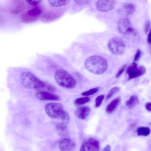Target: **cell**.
<instances>
[{
	"label": "cell",
	"mask_w": 151,
	"mask_h": 151,
	"mask_svg": "<svg viewBox=\"0 0 151 151\" xmlns=\"http://www.w3.org/2000/svg\"><path fill=\"white\" fill-rule=\"evenodd\" d=\"M22 85L27 88L41 89L50 92H54L55 87L52 85L38 78L31 72L25 71L22 73L20 76Z\"/></svg>",
	"instance_id": "cell-1"
},
{
	"label": "cell",
	"mask_w": 151,
	"mask_h": 151,
	"mask_svg": "<svg viewBox=\"0 0 151 151\" xmlns=\"http://www.w3.org/2000/svg\"><path fill=\"white\" fill-rule=\"evenodd\" d=\"M86 68L90 72L96 75L101 74L108 67L106 60L104 57L94 55L88 57L85 62Z\"/></svg>",
	"instance_id": "cell-2"
},
{
	"label": "cell",
	"mask_w": 151,
	"mask_h": 151,
	"mask_svg": "<svg viewBox=\"0 0 151 151\" xmlns=\"http://www.w3.org/2000/svg\"><path fill=\"white\" fill-rule=\"evenodd\" d=\"M45 110L47 114L50 117L60 120L66 124L69 121L70 117L65 110L63 105L60 103L50 102L45 106Z\"/></svg>",
	"instance_id": "cell-3"
},
{
	"label": "cell",
	"mask_w": 151,
	"mask_h": 151,
	"mask_svg": "<svg viewBox=\"0 0 151 151\" xmlns=\"http://www.w3.org/2000/svg\"><path fill=\"white\" fill-rule=\"evenodd\" d=\"M54 78L59 86L64 88H73L76 85L75 79L67 71L63 69H59L56 71Z\"/></svg>",
	"instance_id": "cell-4"
},
{
	"label": "cell",
	"mask_w": 151,
	"mask_h": 151,
	"mask_svg": "<svg viewBox=\"0 0 151 151\" xmlns=\"http://www.w3.org/2000/svg\"><path fill=\"white\" fill-rule=\"evenodd\" d=\"M22 14L20 16L22 21L25 23H30L37 21L42 12V8L40 6H34Z\"/></svg>",
	"instance_id": "cell-5"
},
{
	"label": "cell",
	"mask_w": 151,
	"mask_h": 151,
	"mask_svg": "<svg viewBox=\"0 0 151 151\" xmlns=\"http://www.w3.org/2000/svg\"><path fill=\"white\" fill-rule=\"evenodd\" d=\"M108 47L109 50L112 53L116 55L123 54L126 48L124 41L118 37L111 38L108 42Z\"/></svg>",
	"instance_id": "cell-6"
},
{
	"label": "cell",
	"mask_w": 151,
	"mask_h": 151,
	"mask_svg": "<svg viewBox=\"0 0 151 151\" xmlns=\"http://www.w3.org/2000/svg\"><path fill=\"white\" fill-rule=\"evenodd\" d=\"M117 28L119 32L122 34L136 36L137 34V32L132 27L130 20L127 18L120 19L117 22Z\"/></svg>",
	"instance_id": "cell-7"
},
{
	"label": "cell",
	"mask_w": 151,
	"mask_h": 151,
	"mask_svg": "<svg viewBox=\"0 0 151 151\" xmlns=\"http://www.w3.org/2000/svg\"><path fill=\"white\" fill-rule=\"evenodd\" d=\"M146 69L145 67L140 66L137 67V64L133 62L127 68L126 72L128 74V80L135 78L143 75L145 73Z\"/></svg>",
	"instance_id": "cell-8"
},
{
	"label": "cell",
	"mask_w": 151,
	"mask_h": 151,
	"mask_svg": "<svg viewBox=\"0 0 151 151\" xmlns=\"http://www.w3.org/2000/svg\"><path fill=\"white\" fill-rule=\"evenodd\" d=\"M115 4L114 0H98L96 2V6L99 11L106 12L112 10Z\"/></svg>",
	"instance_id": "cell-9"
},
{
	"label": "cell",
	"mask_w": 151,
	"mask_h": 151,
	"mask_svg": "<svg viewBox=\"0 0 151 151\" xmlns=\"http://www.w3.org/2000/svg\"><path fill=\"white\" fill-rule=\"evenodd\" d=\"M59 147L60 150L62 151H72L75 149L76 144L70 138H65L60 141Z\"/></svg>",
	"instance_id": "cell-10"
},
{
	"label": "cell",
	"mask_w": 151,
	"mask_h": 151,
	"mask_svg": "<svg viewBox=\"0 0 151 151\" xmlns=\"http://www.w3.org/2000/svg\"><path fill=\"white\" fill-rule=\"evenodd\" d=\"M36 96L38 99L42 101H58L59 96L52 93L46 91H41L37 93Z\"/></svg>",
	"instance_id": "cell-11"
},
{
	"label": "cell",
	"mask_w": 151,
	"mask_h": 151,
	"mask_svg": "<svg viewBox=\"0 0 151 151\" xmlns=\"http://www.w3.org/2000/svg\"><path fill=\"white\" fill-rule=\"evenodd\" d=\"M90 109L88 107L83 106L77 109L75 112V114L77 117L81 119H86L90 113Z\"/></svg>",
	"instance_id": "cell-12"
},
{
	"label": "cell",
	"mask_w": 151,
	"mask_h": 151,
	"mask_svg": "<svg viewBox=\"0 0 151 151\" xmlns=\"http://www.w3.org/2000/svg\"><path fill=\"white\" fill-rule=\"evenodd\" d=\"M86 146L88 151H98L99 148V143L96 139L94 138H90L86 143Z\"/></svg>",
	"instance_id": "cell-13"
},
{
	"label": "cell",
	"mask_w": 151,
	"mask_h": 151,
	"mask_svg": "<svg viewBox=\"0 0 151 151\" xmlns=\"http://www.w3.org/2000/svg\"><path fill=\"white\" fill-rule=\"evenodd\" d=\"M66 124L62 122L58 123L56 124L57 132L60 135L64 137L68 136L69 132Z\"/></svg>",
	"instance_id": "cell-14"
},
{
	"label": "cell",
	"mask_w": 151,
	"mask_h": 151,
	"mask_svg": "<svg viewBox=\"0 0 151 151\" xmlns=\"http://www.w3.org/2000/svg\"><path fill=\"white\" fill-rule=\"evenodd\" d=\"M120 10L127 16L133 14L135 11V6L132 3H126L123 4Z\"/></svg>",
	"instance_id": "cell-15"
},
{
	"label": "cell",
	"mask_w": 151,
	"mask_h": 151,
	"mask_svg": "<svg viewBox=\"0 0 151 151\" xmlns=\"http://www.w3.org/2000/svg\"><path fill=\"white\" fill-rule=\"evenodd\" d=\"M121 101V98L118 97L111 101L107 106L106 111L107 113H112L118 107Z\"/></svg>",
	"instance_id": "cell-16"
},
{
	"label": "cell",
	"mask_w": 151,
	"mask_h": 151,
	"mask_svg": "<svg viewBox=\"0 0 151 151\" xmlns=\"http://www.w3.org/2000/svg\"><path fill=\"white\" fill-rule=\"evenodd\" d=\"M139 103V99L135 95H132L129 100L125 103L126 105L129 108H132L137 105Z\"/></svg>",
	"instance_id": "cell-17"
},
{
	"label": "cell",
	"mask_w": 151,
	"mask_h": 151,
	"mask_svg": "<svg viewBox=\"0 0 151 151\" xmlns=\"http://www.w3.org/2000/svg\"><path fill=\"white\" fill-rule=\"evenodd\" d=\"M58 16V14L55 12H49L44 14L41 19L44 22H49L56 19Z\"/></svg>",
	"instance_id": "cell-18"
},
{
	"label": "cell",
	"mask_w": 151,
	"mask_h": 151,
	"mask_svg": "<svg viewBox=\"0 0 151 151\" xmlns=\"http://www.w3.org/2000/svg\"><path fill=\"white\" fill-rule=\"evenodd\" d=\"M70 0H48L49 4L53 7H60L68 3Z\"/></svg>",
	"instance_id": "cell-19"
},
{
	"label": "cell",
	"mask_w": 151,
	"mask_h": 151,
	"mask_svg": "<svg viewBox=\"0 0 151 151\" xmlns=\"http://www.w3.org/2000/svg\"><path fill=\"white\" fill-rule=\"evenodd\" d=\"M137 132L139 136H147L150 134V130L148 127H141L137 129Z\"/></svg>",
	"instance_id": "cell-20"
},
{
	"label": "cell",
	"mask_w": 151,
	"mask_h": 151,
	"mask_svg": "<svg viewBox=\"0 0 151 151\" xmlns=\"http://www.w3.org/2000/svg\"><path fill=\"white\" fill-rule=\"evenodd\" d=\"M90 100V99L88 97H81L76 99L74 104L76 106H81L89 102Z\"/></svg>",
	"instance_id": "cell-21"
},
{
	"label": "cell",
	"mask_w": 151,
	"mask_h": 151,
	"mask_svg": "<svg viewBox=\"0 0 151 151\" xmlns=\"http://www.w3.org/2000/svg\"><path fill=\"white\" fill-rule=\"evenodd\" d=\"M119 90L120 88L117 86H115L112 88L107 93L106 97V100H108L114 95L118 93Z\"/></svg>",
	"instance_id": "cell-22"
},
{
	"label": "cell",
	"mask_w": 151,
	"mask_h": 151,
	"mask_svg": "<svg viewBox=\"0 0 151 151\" xmlns=\"http://www.w3.org/2000/svg\"><path fill=\"white\" fill-rule=\"evenodd\" d=\"M99 87L92 88L87 91L82 93L81 94L83 96H88L93 94L96 93L99 90Z\"/></svg>",
	"instance_id": "cell-23"
},
{
	"label": "cell",
	"mask_w": 151,
	"mask_h": 151,
	"mask_svg": "<svg viewBox=\"0 0 151 151\" xmlns=\"http://www.w3.org/2000/svg\"><path fill=\"white\" fill-rule=\"evenodd\" d=\"M104 97V95H101L97 97L95 100V106L96 107H98L100 105Z\"/></svg>",
	"instance_id": "cell-24"
},
{
	"label": "cell",
	"mask_w": 151,
	"mask_h": 151,
	"mask_svg": "<svg viewBox=\"0 0 151 151\" xmlns=\"http://www.w3.org/2000/svg\"><path fill=\"white\" fill-rule=\"evenodd\" d=\"M42 0H25L29 4L34 6L39 5L42 2Z\"/></svg>",
	"instance_id": "cell-25"
},
{
	"label": "cell",
	"mask_w": 151,
	"mask_h": 151,
	"mask_svg": "<svg viewBox=\"0 0 151 151\" xmlns=\"http://www.w3.org/2000/svg\"><path fill=\"white\" fill-rule=\"evenodd\" d=\"M92 0H74L77 4L80 5H85L88 4Z\"/></svg>",
	"instance_id": "cell-26"
},
{
	"label": "cell",
	"mask_w": 151,
	"mask_h": 151,
	"mask_svg": "<svg viewBox=\"0 0 151 151\" xmlns=\"http://www.w3.org/2000/svg\"><path fill=\"white\" fill-rule=\"evenodd\" d=\"M141 55V51L139 49H137L134 56V62L137 61L140 58Z\"/></svg>",
	"instance_id": "cell-27"
},
{
	"label": "cell",
	"mask_w": 151,
	"mask_h": 151,
	"mask_svg": "<svg viewBox=\"0 0 151 151\" xmlns=\"http://www.w3.org/2000/svg\"><path fill=\"white\" fill-rule=\"evenodd\" d=\"M151 26V22L149 20L147 21L144 25V31L145 34H146L148 32Z\"/></svg>",
	"instance_id": "cell-28"
},
{
	"label": "cell",
	"mask_w": 151,
	"mask_h": 151,
	"mask_svg": "<svg viewBox=\"0 0 151 151\" xmlns=\"http://www.w3.org/2000/svg\"><path fill=\"white\" fill-rule=\"evenodd\" d=\"M127 65L126 64H124L119 69L116 75V78H118L120 77L125 69Z\"/></svg>",
	"instance_id": "cell-29"
},
{
	"label": "cell",
	"mask_w": 151,
	"mask_h": 151,
	"mask_svg": "<svg viewBox=\"0 0 151 151\" xmlns=\"http://www.w3.org/2000/svg\"><path fill=\"white\" fill-rule=\"evenodd\" d=\"M146 109L148 111L151 112V102H148L145 105Z\"/></svg>",
	"instance_id": "cell-30"
},
{
	"label": "cell",
	"mask_w": 151,
	"mask_h": 151,
	"mask_svg": "<svg viewBox=\"0 0 151 151\" xmlns=\"http://www.w3.org/2000/svg\"><path fill=\"white\" fill-rule=\"evenodd\" d=\"M85 146L86 143H85V142H84L81 144L80 150L83 151H86V150L85 149Z\"/></svg>",
	"instance_id": "cell-31"
},
{
	"label": "cell",
	"mask_w": 151,
	"mask_h": 151,
	"mask_svg": "<svg viewBox=\"0 0 151 151\" xmlns=\"http://www.w3.org/2000/svg\"><path fill=\"white\" fill-rule=\"evenodd\" d=\"M147 41L150 44H151V29L148 35Z\"/></svg>",
	"instance_id": "cell-32"
},
{
	"label": "cell",
	"mask_w": 151,
	"mask_h": 151,
	"mask_svg": "<svg viewBox=\"0 0 151 151\" xmlns=\"http://www.w3.org/2000/svg\"><path fill=\"white\" fill-rule=\"evenodd\" d=\"M111 150V147L109 145H107L104 148L103 151H110Z\"/></svg>",
	"instance_id": "cell-33"
}]
</instances>
